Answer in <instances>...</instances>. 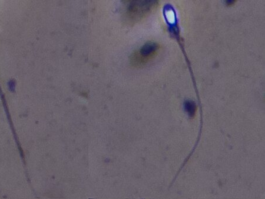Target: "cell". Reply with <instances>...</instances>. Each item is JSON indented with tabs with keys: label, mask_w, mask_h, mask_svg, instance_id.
Masks as SVG:
<instances>
[{
	"label": "cell",
	"mask_w": 265,
	"mask_h": 199,
	"mask_svg": "<svg viewBox=\"0 0 265 199\" xmlns=\"http://www.w3.org/2000/svg\"><path fill=\"white\" fill-rule=\"evenodd\" d=\"M159 46L154 42H148L141 49L140 53L144 57H148L159 49Z\"/></svg>",
	"instance_id": "1"
},
{
	"label": "cell",
	"mask_w": 265,
	"mask_h": 199,
	"mask_svg": "<svg viewBox=\"0 0 265 199\" xmlns=\"http://www.w3.org/2000/svg\"><path fill=\"white\" fill-rule=\"evenodd\" d=\"M185 109L186 111L191 117H194L195 115L196 111V105L195 102L187 100L185 103Z\"/></svg>",
	"instance_id": "2"
},
{
	"label": "cell",
	"mask_w": 265,
	"mask_h": 199,
	"mask_svg": "<svg viewBox=\"0 0 265 199\" xmlns=\"http://www.w3.org/2000/svg\"><path fill=\"white\" fill-rule=\"evenodd\" d=\"M235 2H236V1H226V4L230 6V5L234 4L235 3Z\"/></svg>",
	"instance_id": "3"
}]
</instances>
